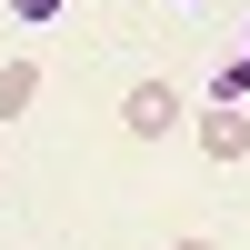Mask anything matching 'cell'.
Here are the masks:
<instances>
[{"instance_id":"obj_4","label":"cell","mask_w":250,"mask_h":250,"mask_svg":"<svg viewBox=\"0 0 250 250\" xmlns=\"http://www.w3.org/2000/svg\"><path fill=\"white\" fill-rule=\"evenodd\" d=\"M220 100H230V110H240V100H250V40H240L230 60H220Z\"/></svg>"},{"instance_id":"obj_5","label":"cell","mask_w":250,"mask_h":250,"mask_svg":"<svg viewBox=\"0 0 250 250\" xmlns=\"http://www.w3.org/2000/svg\"><path fill=\"white\" fill-rule=\"evenodd\" d=\"M10 20H30V30H40V20H60V0H10Z\"/></svg>"},{"instance_id":"obj_3","label":"cell","mask_w":250,"mask_h":250,"mask_svg":"<svg viewBox=\"0 0 250 250\" xmlns=\"http://www.w3.org/2000/svg\"><path fill=\"white\" fill-rule=\"evenodd\" d=\"M40 100V60H0V120H20Z\"/></svg>"},{"instance_id":"obj_1","label":"cell","mask_w":250,"mask_h":250,"mask_svg":"<svg viewBox=\"0 0 250 250\" xmlns=\"http://www.w3.org/2000/svg\"><path fill=\"white\" fill-rule=\"evenodd\" d=\"M120 130H130V140H160V130H180V90H170V80H140V90L120 100Z\"/></svg>"},{"instance_id":"obj_6","label":"cell","mask_w":250,"mask_h":250,"mask_svg":"<svg viewBox=\"0 0 250 250\" xmlns=\"http://www.w3.org/2000/svg\"><path fill=\"white\" fill-rule=\"evenodd\" d=\"M160 250H210V240H160Z\"/></svg>"},{"instance_id":"obj_2","label":"cell","mask_w":250,"mask_h":250,"mask_svg":"<svg viewBox=\"0 0 250 250\" xmlns=\"http://www.w3.org/2000/svg\"><path fill=\"white\" fill-rule=\"evenodd\" d=\"M200 150H210V160H250V110L210 100V110H200Z\"/></svg>"}]
</instances>
